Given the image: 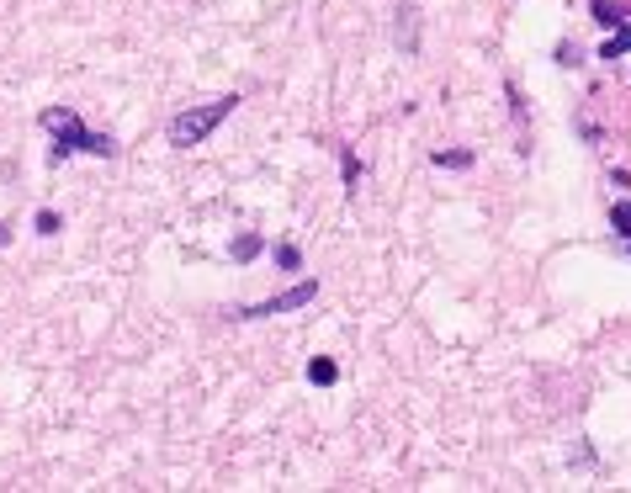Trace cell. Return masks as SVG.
Here are the masks:
<instances>
[{"label": "cell", "instance_id": "cell-7", "mask_svg": "<svg viewBox=\"0 0 631 493\" xmlns=\"http://www.w3.org/2000/svg\"><path fill=\"white\" fill-rule=\"evenodd\" d=\"M276 266H287V271H297V266H302V255H297L292 244H282V250H276Z\"/></svg>", "mask_w": 631, "mask_h": 493}, {"label": "cell", "instance_id": "cell-3", "mask_svg": "<svg viewBox=\"0 0 631 493\" xmlns=\"http://www.w3.org/2000/svg\"><path fill=\"white\" fill-rule=\"evenodd\" d=\"M313 297H319V281H297L292 292L271 297V303H255V308H244L239 319H276V313H292V308H308Z\"/></svg>", "mask_w": 631, "mask_h": 493}, {"label": "cell", "instance_id": "cell-10", "mask_svg": "<svg viewBox=\"0 0 631 493\" xmlns=\"http://www.w3.org/2000/svg\"><path fill=\"white\" fill-rule=\"evenodd\" d=\"M38 233H58V213L43 207V213H38Z\"/></svg>", "mask_w": 631, "mask_h": 493}, {"label": "cell", "instance_id": "cell-4", "mask_svg": "<svg viewBox=\"0 0 631 493\" xmlns=\"http://www.w3.org/2000/svg\"><path fill=\"white\" fill-rule=\"evenodd\" d=\"M308 383H313V387H329V383H340V366H335L329 356H319V361H308Z\"/></svg>", "mask_w": 631, "mask_h": 493}, {"label": "cell", "instance_id": "cell-5", "mask_svg": "<svg viewBox=\"0 0 631 493\" xmlns=\"http://www.w3.org/2000/svg\"><path fill=\"white\" fill-rule=\"evenodd\" d=\"M621 54H631V22L627 27H616V32L605 38V48H600V58H610V64H616Z\"/></svg>", "mask_w": 631, "mask_h": 493}, {"label": "cell", "instance_id": "cell-6", "mask_svg": "<svg viewBox=\"0 0 631 493\" xmlns=\"http://www.w3.org/2000/svg\"><path fill=\"white\" fill-rule=\"evenodd\" d=\"M435 164H451V170H467V164H472V154H446V149H441V154H435Z\"/></svg>", "mask_w": 631, "mask_h": 493}, {"label": "cell", "instance_id": "cell-8", "mask_svg": "<svg viewBox=\"0 0 631 493\" xmlns=\"http://www.w3.org/2000/svg\"><path fill=\"white\" fill-rule=\"evenodd\" d=\"M255 250H260V239H255V233H244V239H239V244H233V255H239V260H250V255H255Z\"/></svg>", "mask_w": 631, "mask_h": 493}, {"label": "cell", "instance_id": "cell-2", "mask_svg": "<svg viewBox=\"0 0 631 493\" xmlns=\"http://www.w3.org/2000/svg\"><path fill=\"white\" fill-rule=\"evenodd\" d=\"M233 107H239V96H218V101H202V107L180 111V117L171 122V144H175V149H191V144H202V138H207V133H213V128H218V122H223Z\"/></svg>", "mask_w": 631, "mask_h": 493}, {"label": "cell", "instance_id": "cell-9", "mask_svg": "<svg viewBox=\"0 0 631 493\" xmlns=\"http://www.w3.org/2000/svg\"><path fill=\"white\" fill-rule=\"evenodd\" d=\"M610 228H616V233H631V207H616V213H610Z\"/></svg>", "mask_w": 631, "mask_h": 493}, {"label": "cell", "instance_id": "cell-1", "mask_svg": "<svg viewBox=\"0 0 631 493\" xmlns=\"http://www.w3.org/2000/svg\"><path fill=\"white\" fill-rule=\"evenodd\" d=\"M43 128L58 138V144H54V160H69L74 149H85V154H96V160L117 154L112 138H107V133H85V128H80V117H74L69 107H48V111H43Z\"/></svg>", "mask_w": 631, "mask_h": 493}]
</instances>
